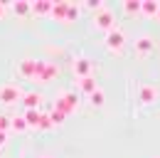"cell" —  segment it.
Segmentation results:
<instances>
[{
	"instance_id": "obj_3",
	"label": "cell",
	"mask_w": 160,
	"mask_h": 158,
	"mask_svg": "<svg viewBox=\"0 0 160 158\" xmlns=\"http://www.w3.org/2000/svg\"><path fill=\"white\" fill-rule=\"evenodd\" d=\"M143 99H145V101L153 99V89H143Z\"/></svg>"
},
{
	"instance_id": "obj_2",
	"label": "cell",
	"mask_w": 160,
	"mask_h": 158,
	"mask_svg": "<svg viewBox=\"0 0 160 158\" xmlns=\"http://www.w3.org/2000/svg\"><path fill=\"white\" fill-rule=\"evenodd\" d=\"M138 47H140V50H143V52H145V50L150 47V40H148V37H143V40H140V42H138Z\"/></svg>"
},
{
	"instance_id": "obj_1",
	"label": "cell",
	"mask_w": 160,
	"mask_h": 158,
	"mask_svg": "<svg viewBox=\"0 0 160 158\" xmlns=\"http://www.w3.org/2000/svg\"><path fill=\"white\" fill-rule=\"evenodd\" d=\"M108 45H111V47H121V35H118V32L108 37Z\"/></svg>"
}]
</instances>
